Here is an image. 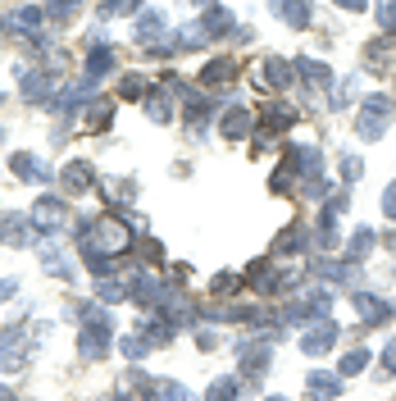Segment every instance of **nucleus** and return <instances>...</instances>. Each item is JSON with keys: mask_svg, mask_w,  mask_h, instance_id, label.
<instances>
[{"mask_svg": "<svg viewBox=\"0 0 396 401\" xmlns=\"http://www.w3.org/2000/svg\"><path fill=\"white\" fill-rule=\"evenodd\" d=\"M14 174L18 178H46V169H41V160H32V155H14Z\"/></svg>", "mask_w": 396, "mask_h": 401, "instance_id": "39448f33", "label": "nucleus"}, {"mask_svg": "<svg viewBox=\"0 0 396 401\" xmlns=\"http://www.w3.org/2000/svg\"><path fill=\"white\" fill-rule=\"evenodd\" d=\"M9 292H14V283H0V301H5V297H9Z\"/></svg>", "mask_w": 396, "mask_h": 401, "instance_id": "ddd939ff", "label": "nucleus"}, {"mask_svg": "<svg viewBox=\"0 0 396 401\" xmlns=\"http://www.w3.org/2000/svg\"><path fill=\"white\" fill-rule=\"evenodd\" d=\"M388 215H392V219H396V183H392V187H388Z\"/></svg>", "mask_w": 396, "mask_h": 401, "instance_id": "9d476101", "label": "nucleus"}, {"mask_svg": "<svg viewBox=\"0 0 396 401\" xmlns=\"http://www.w3.org/2000/svg\"><path fill=\"white\" fill-rule=\"evenodd\" d=\"M310 393H314V397H337L342 388H337L333 374H314V378H310Z\"/></svg>", "mask_w": 396, "mask_h": 401, "instance_id": "423d86ee", "label": "nucleus"}, {"mask_svg": "<svg viewBox=\"0 0 396 401\" xmlns=\"http://www.w3.org/2000/svg\"><path fill=\"white\" fill-rule=\"evenodd\" d=\"M250 128H255V119H250L246 110H233V114L224 119V132H228V137H246Z\"/></svg>", "mask_w": 396, "mask_h": 401, "instance_id": "7ed1b4c3", "label": "nucleus"}, {"mask_svg": "<svg viewBox=\"0 0 396 401\" xmlns=\"http://www.w3.org/2000/svg\"><path fill=\"white\" fill-rule=\"evenodd\" d=\"M333 342H337V329H333V324H319V329L305 333V351H314V356H319V351H328Z\"/></svg>", "mask_w": 396, "mask_h": 401, "instance_id": "f257e3e1", "label": "nucleus"}, {"mask_svg": "<svg viewBox=\"0 0 396 401\" xmlns=\"http://www.w3.org/2000/svg\"><path fill=\"white\" fill-rule=\"evenodd\" d=\"M364 365H369V356H364V351H351V356L342 360V374H360Z\"/></svg>", "mask_w": 396, "mask_h": 401, "instance_id": "6e6552de", "label": "nucleus"}, {"mask_svg": "<svg viewBox=\"0 0 396 401\" xmlns=\"http://www.w3.org/2000/svg\"><path fill=\"white\" fill-rule=\"evenodd\" d=\"M274 401H283V397H274Z\"/></svg>", "mask_w": 396, "mask_h": 401, "instance_id": "4468645a", "label": "nucleus"}, {"mask_svg": "<svg viewBox=\"0 0 396 401\" xmlns=\"http://www.w3.org/2000/svg\"><path fill=\"white\" fill-rule=\"evenodd\" d=\"M274 9L287 18V23H296V27L305 23V0H274Z\"/></svg>", "mask_w": 396, "mask_h": 401, "instance_id": "20e7f679", "label": "nucleus"}, {"mask_svg": "<svg viewBox=\"0 0 396 401\" xmlns=\"http://www.w3.org/2000/svg\"><path fill=\"white\" fill-rule=\"evenodd\" d=\"M355 310H360L369 324H383V319H388V301H378V297H355Z\"/></svg>", "mask_w": 396, "mask_h": 401, "instance_id": "f03ea898", "label": "nucleus"}, {"mask_svg": "<svg viewBox=\"0 0 396 401\" xmlns=\"http://www.w3.org/2000/svg\"><path fill=\"white\" fill-rule=\"evenodd\" d=\"M337 5H346V9H364V0H337Z\"/></svg>", "mask_w": 396, "mask_h": 401, "instance_id": "f8f14e48", "label": "nucleus"}, {"mask_svg": "<svg viewBox=\"0 0 396 401\" xmlns=\"http://www.w3.org/2000/svg\"><path fill=\"white\" fill-rule=\"evenodd\" d=\"M383 369H392V374H396V347L388 351V356H383Z\"/></svg>", "mask_w": 396, "mask_h": 401, "instance_id": "9b49d317", "label": "nucleus"}, {"mask_svg": "<svg viewBox=\"0 0 396 401\" xmlns=\"http://www.w3.org/2000/svg\"><path fill=\"white\" fill-rule=\"evenodd\" d=\"M210 401H237V383H233V378L215 383V388H210Z\"/></svg>", "mask_w": 396, "mask_h": 401, "instance_id": "0eeeda50", "label": "nucleus"}, {"mask_svg": "<svg viewBox=\"0 0 396 401\" xmlns=\"http://www.w3.org/2000/svg\"><path fill=\"white\" fill-rule=\"evenodd\" d=\"M369 246H373V233H369V228H360V233H355V242H351V255H364Z\"/></svg>", "mask_w": 396, "mask_h": 401, "instance_id": "1a4fd4ad", "label": "nucleus"}]
</instances>
